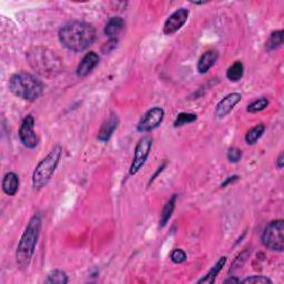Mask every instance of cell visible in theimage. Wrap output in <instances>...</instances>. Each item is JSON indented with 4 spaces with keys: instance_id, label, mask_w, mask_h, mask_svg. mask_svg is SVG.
<instances>
[{
    "instance_id": "obj_1",
    "label": "cell",
    "mask_w": 284,
    "mask_h": 284,
    "mask_svg": "<svg viewBox=\"0 0 284 284\" xmlns=\"http://www.w3.org/2000/svg\"><path fill=\"white\" fill-rule=\"evenodd\" d=\"M59 41L71 51L86 50L96 40V29L92 25L83 21H71L60 28L58 32Z\"/></svg>"
},
{
    "instance_id": "obj_8",
    "label": "cell",
    "mask_w": 284,
    "mask_h": 284,
    "mask_svg": "<svg viewBox=\"0 0 284 284\" xmlns=\"http://www.w3.org/2000/svg\"><path fill=\"white\" fill-rule=\"evenodd\" d=\"M164 119V110L160 107H154L148 110L144 117L141 118L138 124V131L140 132H150L157 129Z\"/></svg>"
},
{
    "instance_id": "obj_27",
    "label": "cell",
    "mask_w": 284,
    "mask_h": 284,
    "mask_svg": "<svg viewBox=\"0 0 284 284\" xmlns=\"http://www.w3.org/2000/svg\"><path fill=\"white\" fill-rule=\"evenodd\" d=\"M170 257L174 263H183L186 260V254L183 250L176 249L171 252Z\"/></svg>"
},
{
    "instance_id": "obj_12",
    "label": "cell",
    "mask_w": 284,
    "mask_h": 284,
    "mask_svg": "<svg viewBox=\"0 0 284 284\" xmlns=\"http://www.w3.org/2000/svg\"><path fill=\"white\" fill-rule=\"evenodd\" d=\"M100 58L98 54H96L94 51H90L85 57L82 58V60L80 61L79 66L77 67V76L83 78V77L88 76L91 71L98 66Z\"/></svg>"
},
{
    "instance_id": "obj_15",
    "label": "cell",
    "mask_w": 284,
    "mask_h": 284,
    "mask_svg": "<svg viewBox=\"0 0 284 284\" xmlns=\"http://www.w3.org/2000/svg\"><path fill=\"white\" fill-rule=\"evenodd\" d=\"M125 27L124 19L120 17H112L109 19V21L106 23L105 34L109 39H117V36L120 34L121 30Z\"/></svg>"
},
{
    "instance_id": "obj_21",
    "label": "cell",
    "mask_w": 284,
    "mask_h": 284,
    "mask_svg": "<svg viewBox=\"0 0 284 284\" xmlns=\"http://www.w3.org/2000/svg\"><path fill=\"white\" fill-rule=\"evenodd\" d=\"M243 71H244V68H243L242 62L241 61H236V62H234L228 69V71H227V78L230 81L236 82V81H239V80L242 78Z\"/></svg>"
},
{
    "instance_id": "obj_9",
    "label": "cell",
    "mask_w": 284,
    "mask_h": 284,
    "mask_svg": "<svg viewBox=\"0 0 284 284\" xmlns=\"http://www.w3.org/2000/svg\"><path fill=\"white\" fill-rule=\"evenodd\" d=\"M34 127L35 119L31 114H29L22 120L20 129H19V138H20L22 145L28 149H35L38 146V142H39L34 131Z\"/></svg>"
},
{
    "instance_id": "obj_23",
    "label": "cell",
    "mask_w": 284,
    "mask_h": 284,
    "mask_svg": "<svg viewBox=\"0 0 284 284\" xmlns=\"http://www.w3.org/2000/svg\"><path fill=\"white\" fill-rule=\"evenodd\" d=\"M268 106H269V99L266 98V97H262V98L251 102L247 108V111L250 113H256L264 110Z\"/></svg>"
},
{
    "instance_id": "obj_30",
    "label": "cell",
    "mask_w": 284,
    "mask_h": 284,
    "mask_svg": "<svg viewBox=\"0 0 284 284\" xmlns=\"http://www.w3.org/2000/svg\"><path fill=\"white\" fill-rule=\"evenodd\" d=\"M283 162H284L283 152H281L279 158H277V160H276V165H277V168H279V169H282V168H283Z\"/></svg>"
},
{
    "instance_id": "obj_14",
    "label": "cell",
    "mask_w": 284,
    "mask_h": 284,
    "mask_svg": "<svg viewBox=\"0 0 284 284\" xmlns=\"http://www.w3.org/2000/svg\"><path fill=\"white\" fill-rule=\"evenodd\" d=\"M218 53L216 50H208L200 57V59L198 61V71L200 74H205L215 66V63L218 59Z\"/></svg>"
},
{
    "instance_id": "obj_18",
    "label": "cell",
    "mask_w": 284,
    "mask_h": 284,
    "mask_svg": "<svg viewBox=\"0 0 284 284\" xmlns=\"http://www.w3.org/2000/svg\"><path fill=\"white\" fill-rule=\"evenodd\" d=\"M176 201H177V195H173L172 198L164 205L162 213H161V218H160V227L161 228H163L164 225L168 223V221L170 220L173 210H174V208H176Z\"/></svg>"
},
{
    "instance_id": "obj_24",
    "label": "cell",
    "mask_w": 284,
    "mask_h": 284,
    "mask_svg": "<svg viewBox=\"0 0 284 284\" xmlns=\"http://www.w3.org/2000/svg\"><path fill=\"white\" fill-rule=\"evenodd\" d=\"M197 119H198V117H197V114H195V113L182 112V113L178 114L176 121H174V127L177 128V127L184 126L186 124H191V122L196 121Z\"/></svg>"
},
{
    "instance_id": "obj_13",
    "label": "cell",
    "mask_w": 284,
    "mask_h": 284,
    "mask_svg": "<svg viewBox=\"0 0 284 284\" xmlns=\"http://www.w3.org/2000/svg\"><path fill=\"white\" fill-rule=\"evenodd\" d=\"M118 125H119V118L117 117V114L111 113L109 115V118L102 124L100 130L98 132V135H97V139H98L100 142L109 141L112 137L113 132L115 131V129L118 128Z\"/></svg>"
},
{
    "instance_id": "obj_25",
    "label": "cell",
    "mask_w": 284,
    "mask_h": 284,
    "mask_svg": "<svg viewBox=\"0 0 284 284\" xmlns=\"http://www.w3.org/2000/svg\"><path fill=\"white\" fill-rule=\"evenodd\" d=\"M242 283H260V284H272V281H271L269 277L267 276H263V275H253V276H250L247 277V279H244L241 281Z\"/></svg>"
},
{
    "instance_id": "obj_28",
    "label": "cell",
    "mask_w": 284,
    "mask_h": 284,
    "mask_svg": "<svg viewBox=\"0 0 284 284\" xmlns=\"http://www.w3.org/2000/svg\"><path fill=\"white\" fill-rule=\"evenodd\" d=\"M238 179H239V176H232V177H229V178H228L227 180H225V181L221 184V188H225V186L229 185L230 183L235 182Z\"/></svg>"
},
{
    "instance_id": "obj_22",
    "label": "cell",
    "mask_w": 284,
    "mask_h": 284,
    "mask_svg": "<svg viewBox=\"0 0 284 284\" xmlns=\"http://www.w3.org/2000/svg\"><path fill=\"white\" fill-rule=\"evenodd\" d=\"M46 282L53 283V284H67L69 282V279L64 271L54 270L53 272L49 273L48 279L46 280Z\"/></svg>"
},
{
    "instance_id": "obj_5",
    "label": "cell",
    "mask_w": 284,
    "mask_h": 284,
    "mask_svg": "<svg viewBox=\"0 0 284 284\" xmlns=\"http://www.w3.org/2000/svg\"><path fill=\"white\" fill-rule=\"evenodd\" d=\"M31 68L41 75H50L60 70L61 60L57 55L47 48L37 47L28 53Z\"/></svg>"
},
{
    "instance_id": "obj_2",
    "label": "cell",
    "mask_w": 284,
    "mask_h": 284,
    "mask_svg": "<svg viewBox=\"0 0 284 284\" xmlns=\"http://www.w3.org/2000/svg\"><path fill=\"white\" fill-rule=\"evenodd\" d=\"M41 218L38 215H35L29 220L27 228H26L20 241H19L16 260L18 267L22 270L29 267L32 256H34L38 239H39L41 232Z\"/></svg>"
},
{
    "instance_id": "obj_7",
    "label": "cell",
    "mask_w": 284,
    "mask_h": 284,
    "mask_svg": "<svg viewBox=\"0 0 284 284\" xmlns=\"http://www.w3.org/2000/svg\"><path fill=\"white\" fill-rule=\"evenodd\" d=\"M152 147V139L150 137H144L135 147L133 161L130 167V174L134 176L137 174L142 167H144L146 160L148 159L151 151Z\"/></svg>"
},
{
    "instance_id": "obj_6",
    "label": "cell",
    "mask_w": 284,
    "mask_h": 284,
    "mask_svg": "<svg viewBox=\"0 0 284 284\" xmlns=\"http://www.w3.org/2000/svg\"><path fill=\"white\" fill-rule=\"evenodd\" d=\"M262 243L266 248L272 251L282 252L284 250V222L283 220L271 221L264 229Z\"/></svg>"
},
{
    "instance_id": "obj_20",
    "label": "cell",
    "mask_w": 284,
    "mask_h": 284,
    "mask_svg": "<svg viewBox=\"0 0 284 284\" xmlns=\"http://www.w3.org/2000/svg\"><path fill=\"white\" fill-rule=\"evenodd\" d=\"M283 30H277L271 34L270 38L266 43V48L268 51H272L277 48L282 47L283 44Z\"/></svg>"
},
{
    "instance_id": "obj_3",
    "label": "cell",
    "mask_w": 284,
    "mask_h": 284,
    "mask_svg": "<svg viewBox=\"0 0 284 284\" xmlns=\"http://www.w3.org/2000/svg\"><path fill=\"white\" fill-rule=\"evenodd\" d=\"M10 91L19 98L35 101L42 94L44 86L36 76L28 73H17L9 79Z\"/></svg>"
},
{
    "instance_id": "obj_19",
    "label": "cell",
    "mask_w": 284,
    "mask_h": 284,
    "mask_svg": "<svg viewBox=\"0 0 284 284\" xmlns=\"http://www.w3.org/2000/svg\"><path fill=\"white\" fill-rule=\"evenodd\" d=\"M264 130H266V127H264L263 124H259L255 127H253L252 129H250L248 133L245 134V142H247L248 145L256 144L257 140L262 137Z\"/></svg>"
},
{
    "instance_id": "obj_29",
    "label": "cell",
    "mask_w": 284,
    "mask_h": 284,
    "mask_svg": "<svg viewBox=\"0 0 284 284\" xmlns=\"http://www.w3.org/2000/svg\"><path fill=\"white\" fill-rule=\"evenodd\" d=\"M240 279H238L235 276H230L228 277L227 280H224V284H229V283H240Z\"/></svg>"
},
{
    "instance_id": "obj_26",
    "label": "cell",
    "mask_w": 284,
    "mask_h": 284,
    "mask_svg": "<svg viewBox=\"0 0 284 284\" xmlns=\"http://www.w3.org/2000/svg\"><path fill=\"white\" fill-rule=\"evenodd\" d=\"M242 158V151L235 147H232L228 151V159L232 163H238Z\"/></svg>"
},
{
    "instance_id": "obj_11",
    "label": "cell",
    "mask_w": 284,
    "mask_h": 284,
    "mask_svg": "<svg viewBox=\"0 0 284 284\" xmlns=\"http://www.w3.org/2000/svg\"><path fill=\"white\" fill-rule=\"evenodd\" d=\"M240 101H241V94L238 92H233L225 96L224 98L217 105L215 114L220 119L224 118L225 115H228L232 110H233V108Z\"/></svg>"
},
{
    "instance_id": "obj_16",
    "label": "cell",
    "mask_w": 284,
    "mask_h": 284,
    "mask_svg": "<svg viewBox=\"0 0 284 284\" xmlns=\"http://www.w3.org/2000/svg\"><path fill=\"white\" fill-rule=\"evenodd\" d=\"M19 189V177L15 172H8L3 179V190L8 196H15Z\"/></svg>"
},
{
    "instance_id": "obj_17",
    "label": "cell",
    "mask_w": 284,
    "mask_h": 284,
    "mask_svg": "<svg viewBox=\"0 0 284 284\" xmlns=\"http://www.w3.org/2000/svg\"><path fill=\"white\" fill-rule=\"evenodd\" d=\"M225 263H227V257L225 256H222L220 257L217 261V263L215 264V266L212 267V269L209 271L208 274H206L204 277H202V279H200L198 281V283H213L216 281V277L218 276V274L220 273V271L223 269V267L225 266Z\"/></svg>"
},
{
    "instance_id": "obj_4",
    "label": "cell",
    "mask_w": 284,
    "mask_h": 284,
    "mask_svg": "<svg viewBox=\"0 0 284 284\" xmlns=\"http://www.w3.org/2000/svg\"><path fill=\"white\" fill-rule=\"evenodd\" d=\"M61 156L62 147L60 145H56L47 156L38 163L34 174H32V185L35 189H42L43 186L48 184L51 177L54 176Z\"/></svg>"
},
{
    "instance_id": "obj_10",
    "label": "cell",
    "mask_w": 284,
    "mask_h": 284,
    "mask_svg": "<svg viewBox=\"0 0 284 284\" xmlns=\"http://www.w3.org/2000/svg\"><path fill=\"white\" fill-rule=\"evenodd\" d=\"M189 17V10L185 8H180L167 19L163 31L165 35H172L178 31L186 22Z\"/></svg>"
}]
</instances>
